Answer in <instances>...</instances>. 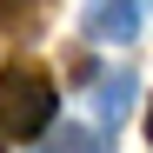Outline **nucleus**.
<instances>
[{"instance_id": "obj_3", "label": "nucleus", "mask_w": 153, "mask_h": 153, "mask_svg": "<svg viewBox=\"0 0 153 153\" xmlns=\"http://www.w3.org/2000/svg\"><path fill=\"white\" fill-rule=\"evenodd\" d=\"M93 100H100V126H120L126 120V107H133V73H100V87H93Z\"/></svg>"}, {"instance_id": "obj_5", "label": "nucleus", "mask_w": 153, "mask_h": 153, "mask_svg": "<svg viewBox=\"0 0 153 153\" xmlns=\"http://www.w3.org/2000/svg\"><path fill=\"white\" fill-rule=\"evenodd\" d=\"M0 27H13V33L40 27V0H0Z\"/></svg>"}, {"instance_id": "obj_2", "label": "nucleus", "mask_w": 153, "mask_h": 153, "mask_svg": "<svg viewBox=\"0 0 153 153\" xmlns=\"http://www.w3.org/2000/svg\"><path fill=\"white\" fill-rule=\"evenodd\" d=\"M140 7L146 0H87L80 33L87 40H107V47H126V40H140Z\"/></svg>"}, {"instance_id": "obj_7", "label": "nucleus", "mask_w": 153, "mask_h": 153, "mask_svg": "<svg viewBox=\"0 0 153 153\" xmlns=\"http://www.w3.org/2000/svg\"><path fill=\"white\" fill-rule=\"evenodd\" d=\"M0 153H7V140H0Z\"/></svg>"}, {"instance_id": "obj_6", "label": "nucleus", "mask_w": 153, "mask_h": 153, "mask_svg": "<svg viewBox=\"0 0 153 153\" xmlns=\"http://www.w3.org/2000/svg\"><path fill=\"white\" fill-rule=\"evenodd\" d=\"M146 140H153V113H146Z\"/></svg>"}, {"instance_id": "obj_4", "label": "nucleus", "mask_w": 153, "mask_h": 153, "mask_svg": "<svg viewBox=\"0 0 153 153\" xmlns=\"http://www.w3.org/2000/svg\"><path fill=\"white\" fill-rule=\"evenodd\" d=\"M40 153H107V126H47L40 133Z\"/></svg>"}, {"instance_id": "obj_1", "label": "nucleus", "mask_w": 153, "mask_h": 153, "mask_svg": "<svg viewBox=\"0 0 153 153\" xmlns=\"http://www.w3.org/2000/svg\"><path fill=\"white\" fill-rule=\"evenodd\" d=\"M60 113V87L47 80V67L33 60H13L0 67V133L7 140H40Z\"/></svg>"}]
</instances>
